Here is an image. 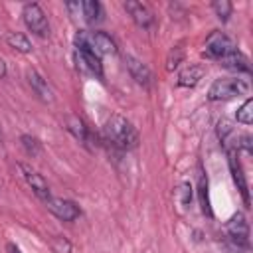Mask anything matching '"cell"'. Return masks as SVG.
<instances>
[{"label":"cell","instance_id":"7402d4cb","mask_svg":"<svg viewBox=\"0 0 253 253\" xmlns=\"http://www.w3.org/2000/svg\"><path fill=\"white\" fill-rule=\"evenodd\" d=\"M174 196H176V200H178L180 206H190V202H192V186H190L188 182H182V184L176 188Z\"/></svg>","mask_w":253,"mask_h":253},{"label":"cell","instance_id":"5b68a950","mask_svg":"<svg viewBox=\"0 0 253 253\" xmlns=\"http://www.w3.org/2000/svg\"><path fill=\"white\" fill-rule=\"evenodd\" d=\"M235 47V43L231 42L229 36H225L223 32H217L213 30L208 38H206V43H204V55L208 59H215V61H221L225 55H229Z\"/></svg>","mask_w":253,"mask_h":253},{"label":"cell","instance_id":"9a60e30c","mask_svg":"<svg viewBox=\"0 0 253 253\" xmlns=\"http://www.w3.org/2000/svg\"><path fill=\"white\" fill-rule=\"evenodd\" d=\"M223 67L227 69H233V71H243V73H249V61L247 57L239 51V49H233L229 55H225L221 61H219Z\"/></svg>","mask_w":253,"mask_h":253},{"label":"cell","instance_id":"44dd1931","mask_svg":"<svg viewBox=\"0 0 253 253\" xmlns=\"http://www.w3.org/2000/svg\"><path fill=\"white\" fill-rule=\"evenodd\" d=\"M211 10L215 12V16H217L221 22H227L229 16H231L233 6H231V2H227V0H215V2H211Z\"/></svg>","mask_w":253,"mask_h":253},{"label":"cell","instance_id":"8fae6325","mask_svg":"<svg viewBox=\"0 0 253 253\" xmlns=\"http://www.w3.org/2000/svg\"><path fill=\"white\" fill-rule=\"evenodd\" d=\"M125 65H126L130 77H132L138 85H142V87H148V85H150L152 75H150V69L146 67V63H142V61L136 59L134 55H128V53H126V55H125Z\"/></svg>","mask_w":253,"mask_h":253},{"label":"cell","instance_id":"2e32d148","mask_svg":"<svg viewBox=\"0 0 253 253\" xmlns=\"http://www.w3.org/2000/svg\"><path fill=\"white\" fill-rule=\"evenodd\" d=\"M202 77H204V67H200V65H190V67H186L184 71H180V75H178V85H182V87H194V85L200 83Z\"/></svg>","mask_w":253,"mask_h":253},{"label":"cell","instance_id":"30bf717a","mask_svg":"<svg viewBox=\"0 0 253 253\" xmlns=\"http://www.w3.org/2000/svg\"><path fill=\"white\" fill-rule=\"evenodd\" d=\"M125 10H126V12H128V16L132 18V22H134L136 26H140V28H150V26H152V22H154L152 12H150V10H148V6H146V4H142V2L128 0V2H125Z\"/></svg>","mask_w":253,"mask_h":253},{"label":"cell","instance_id":"e0dca14e","mask_svg":"<svg viewBox=\"0 0 253 253\" xmlns=\"http://www.w3.org/2000/svg\"><path fill=\"white\" fill-rule=\"evenodd\" d=\"M81 16L87 24H95V22H101L103 20V10H101V4L97 0H85L81 2Z\"/></svg>","mask_w":253,"mask_h":253},{"label":"cell","instance_id":"8992f818","mask_svg":"<svg viewBox=\"0 0 253 253\" xmlns=\"http://www.w3.org/2000/svg\"><path fill=\"white\" fill-rule=\"evenodd\" d=\"M225 233L229 241L239 249H249V223L243 213H233L225 223Z\"/></svg>","mask_w":253,"mask_h":253},{"label":"cell","instance_id":"277c9868","mask_svg":"<svg viewBox=\"0 0 253 253\" xmlns=\"http://www.w3.org/2000/svg\"><path fill=\"white\" fill-rule=\"evenodd\" d=\"M22 18H24L26 28H28L32 34H36V36H40V38H47V36H49V22H47L45 12L42 10L40 4H36V2L24 4V8H22Z\"/></svg>","mask_w":253,"mask_h":253},{"label":"cell","instance_id":"4316f807","mask_svg":"<svg viewBox=\"0 0 253 253\" xmlns=\"http://www.w3.org/2000/svg\"><path fill=\"white\" fill-rule=\"evenodd\" d=\"M6 73H8V69H6V61L0 57V79L6 77Z\"/></svg>","mask_w":253,"mask_h":253},{"label":"cell","instance_id":"3957f363","mask_svg":"<svg viewBox=\"0 0 253 253\" xmlns=\"http://www.w3.org/2000/svg\"><path fill=\"white\" fill-rule=\"evenodd\" d=\"M249 93V81L247 79H239V77H219L215 79L210 89H208V99L210 101H225V99H233L239 95H247Z\"/></svg>","mask_w":253,"mask_h":253},{"label":"cell","instance_id":"7c38bea8","mask_svg":"<svg viewBox=\"0 0 253 253\" xmlns=\"http://www.w3.org/2000/svg\"><path fill=\"white\" fill-rule=\"evenodd\" d=\"M89 42H91V47H93V51L101 57V55H113V53H117V43H115V40L109 36V34H105V32H93V34H89Z\"/></svg>","mask_w":253,"mask_h":253},{"label":"cell","instance_id":"603a6c76","mask_svg":"<svg viewBox=\"0 0 253 253\" xmlns=\"http://www.w3.org/2000/svg\"><path fill=\"white\" fill-rule=\"evenodd\" d=\"M198 194H200V204H202V210H204L206 213H211V208H210V198H208V180H206L204 176H200Z\"/></svg>","mask_w":253,"mask_h":253},{"label":"cell","instance_id":"d6986e66","mask_svg":"<svg viewBox=\"0 0 253 253\" xmlns=\"http://www.w3.org/2000/svg\"><path fill=\"white\" fill-rule=\"evenodd\" d=\"M235 119L237 123H243V125H251L253 123V99H247L235 113Z\"/></svg>","mask_w":253,"mask_h":253},{"label":"cell","instance_id":"9c48e42d","mask_svg":"<svg viewBox=\"0 0 253 253\" xmlns=\"http://www.w3.org/2000/svg\"><path fill=\"white\" fill-rule=\"evenodd\" d=\"M20 170H22V174H24V180L28 182V186L32 188V192L40 198V200H43V202H47L51 196H49V186H47V180L40 174V172H36V170H32L28 164H20Z\"/></svg>","mask_w":253,"mask_h":253},{"label":"cell","instance_id":"f1b7e54d","mask_svg":"<svg viewBox=\"0 0 253 253\" xmlns=\"http://www.w3.org/2000/svg\"><path fill=\"white\" fill-rule=\"evenodd\" d=\"M0 140H2V130H0Z\"/></svg>","mask_w":253,"mask_h":253},{"label":"cell","instance_id":"cb8c5ba5","mask_svg":"<svg viewBox=\"0 0 253 253\" xmlns=\"http://www.w3.org/2000/svg\"><path fill=\"white\" fill-rule=\"evenodd\" d=\"M231 134H233V126H231V123L225 121V119L217 121V136H219V140L227 144V140H229Z\"/></svg>","mask_w":253,"mask_h":253},{"label":"cell","instance_id":"ba28073f","mask_svg":"<svg viewBox=\"0 0 253 253\" xmlns=\"http://www.w3.org/2000/svg\"><path fill=\"white\" fill-rule=\"evenodd\" d=\"M227 164H229V172H231V178L237 186V190L241 192V198L245 202V206L249 208V188H247V180H245V174H243V168H241V162L237 160V150L235 148H229L227 150Z\"/></svg>","mask_w":253,"mask_h":253},{"label":"cell","instance_id":"7a4b0ae2","mask_svg":"<svg viewBox=\"0 0 253 253\" xmlns=\"http://www.w3.org/2000/svg\"><path fill=\"white\" fill-rule=\"evenodd\" d=\"M75 61H77L79 71H83L85 75H93V77H99V79L103 77L101 57L93 51L87 32H79L75 36Z\"/></svg>","mask_w":253,"mask_h":253},{"label":"cell","instance_id":"ac0fdd59","mask_svg":"<svg viewBox=\"0 0 253 253\" xmlns=\"http://www.w3.org/2000/svg\"><path fill=\"white\" fill-rule=\"evenodd\" d=\"M6 43H8L12 49L20 51V53H30V51H32V42L28 40L26 34H20V32H10V34L6 36Z\"/></svg>","mask_w":253,"mask_h":253},{"label":"cell","instance_id":"484cf974","mask_svg":"<svg viewBox=\"0 0 253 253\" xmlns=\"http://www.w3.org/2000/svg\"><path fill=\"white\" fill-rule=\"evenodd\" d=\"M65 8L71 12V16H79L81 14V2H67Z\"/></svg>","mask_w":253,"mask_h":253},{"label":"cell","instance_id":"6da1fadb","mask_svg":"<svg viewBox=\"0 0 253 253\" xmlns=\"http://www.w3.org/2000/svg\"><path fill=\"white\" fill-rule=\"evenodd\" d=\"M103 132L107 136V140L121 148V150H132L138 144V132L132 126L130 121H126L121 115H111L103 126Z\"/></svg>","mask_w":253,"mask_h":253},{"label":"cell","instance_id":"d4e9b609","mask_svg":"<svg viewBox=\"0 0 253 253\" xmlns=\"http://www.w3.org/2000/svg\"><path fill=\"white\" fill-rule=\"evenodd\" d=\"M174 51H176V55L170 51V55H168V69H174V67H178V63L182 61V57H184V51H182V47H174Z\"/></svg>","mask_w":253,"mask_h":253},{"label":"cell","instance_id":"52a82bcc","mask_svg":"<svg viewBox=\"0 0 253 253\" xmlns=\"http://www.w3.org/2000/svg\"><path fill=\"white\" fill-rule=\"evenodd\" d=\"M45 206H47V210L57 217V219H61V221H73V219H77L79 217V206L75 204V202H71V200H63V198H49L47 202H45Z\"/></svg>","mask_w":253,"mask_h":253},{"label":"cell","instance_id":"83f0119b","mask_svg":"<svg viewBox=\"0 0 253 253\" xmlns=\"http://www.w3.org/2000/svg\"><path fill=\"white\" fill-rule=\"evenodd\" d=\"M8 249H10V253H22L18 247H14V245H8Z\"/></svg>","mask_w":253,"mask_h":253},{"label":"cell","instance_id":"ffe728a7","mask_svg":"<svg viewBox=\"0 0 253 253\" xmlns=\"http://www.w3.org/2000/svg\"><path fill=\"white\" fill-rule=\"evenodd\" d=\"M20 142H22L26 154H30V156H38V154L42 152L40 140H38L36 136H32V134H22V136H20Z\"/></svg>","mask_w":253,"mask_h":253},{"label":"cell","instance_id":"5bb4252c","mask_svg":"<svg viewBox=\"0 0 253 253\" xmlns=\"http://www.w3.org/2000/svg\"><path fill=\"white\" fill-rule=\"evenodd\" d=\"M65 126H67V130H69L79 142H83V144H89V142H91V130H89V126L85 125L83 119H79V117H75V115H67V117H65Z\"/></svg>","mask_w":253,"mask_h":253},{"label":"cell","instance_id":"4fadbf2b","mask_svg":"<svg viewBox=\"0 0 253 253\" xmlns=\"http://www.w3.org/2000/svg\"><path fill=\"white\" fill-rule=\"evenodd\" d=\"M28 83H30L32 91L38 95V99H42L43 103H51V101H53V91H51V87L47 85V81H45L36 69H30V71H28Z\"/></svg>","mask_w":253,"mask_h":253}]
</instances>
